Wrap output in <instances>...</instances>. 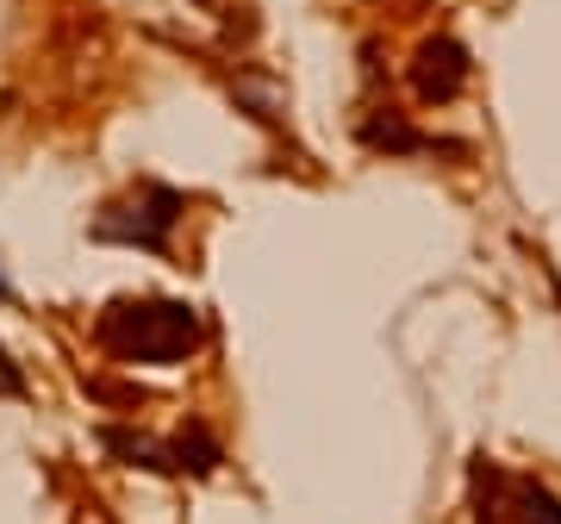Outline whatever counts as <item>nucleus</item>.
I'll use <instances>...</instances> for the list:
<instances>
[{
    "instance_id": "f257e3e1",
    "label": "nucleus",
    "mask_w": 561,
    "mask_h": 524,
    "mask_svg": "<svg viewBox=\"0 0 561 524\" xmlns=\"http://www.w3.org/2000/svg\"><path fill=\"white\" fill-rule=\"evenodd\" d=\"M94 338L119 363H181L201 343V312L187 300H113Z\"/></svg>"
},
{
    "instance_id": "f03ea898",
    "label": "nucleus",
    "mask_w": 561,
    "mask_h": 524,
    "mask_svg": "<svg viewBox=\"0 0 561 524\" xmlns=\"http://www.w3.org/2000/svg\"><path fill=\"white\" fill-rule=\"evenodd\" d=\"M181 219V194L162 182H144L138 194H125L119 206H106L94 219V238L101 243H138V250H162L169 231Z\"/></svg>"
},
{
    "instance_id": "7ed1b4c3",
    "label": "nucleus",
    "mask_w": 561,
    "mask_h": 524,
    "mask_svg": "<svg viewBox=\"0 0 561 524\" xmlns=\"http://www.w3.org/2000/svg\"><path fill=\"white\" fill-rule=\"evenodd\" d=\"M412 88H419V101H456L461 88H468V50L456 38H424L419 57H412Z\"/></svg>"
},
{
    "instance_id": "20e7f679",
    "label": "nucleus",
    "mask_w": 561,
    "mask_h": 524,
    "mask_svg": "<svg viewBox=\"0 0 561 524\" xmlns=\"http://www.w3.org/2000/svg\"><path fill=\"white\" fill-rule=\"evenodd\" d=\"M512 519L518 524H561V500L537 481H512Z\"/></svg>"
},
{
    "instance_id": "39448f33",
    "label": "nucleus",
    "mask_w": 561,
    "mask_h": 524,
    "mask_svg": "<svg viewBox=\"0 0 561 524\" xmlns=\"http://www.w3.org/2000/svg\"><path fill=\"white\" fill-rule=\"evenodd\" d=\"M368 144H387V150H419V132H405V125H368Z\"/></svg>"
},
{
    "instance_id": "423d86ee",
    "label": "nucleus",
    "mask_w": 561,
    "mask_h": 524,
    "mask_svg": "<svg viewBox=\"0 0 561 524\" xmlns=\"http://www.w3.org/2000/svg\"><path fill=\"white\" fill-rule=\"evenodd\" d=\"M0 394H25V375L20 368H7V356H0Z\"/></svg>"
}]
</instances>
